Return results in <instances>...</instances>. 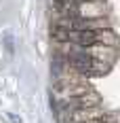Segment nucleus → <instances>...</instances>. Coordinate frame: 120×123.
<instances>
[{"mask_svg": "<svg viewBox=\"0 0 120 123\" xmlns=\"http://www.w3.org/2000/svg\"><path fill=\"white\" fill-rule=\"evenodd\" d=\"M4 40H6V49L13 53V36H11V34H6V38H4Z\"/></svg>", "mask_w": 120, "mask_h": 123, "instance_id": "1", "label": "nucleus"}, {"mask_svg": "<svg viewBox=\"0 0 120 123\" xmlns=\"http://www.w3.org/2000/svg\"><path fill=\"white\" fill-rule=\"evenodd\" d=\"M11 121H13V123H21V119H17L15 115H11Z\"/></svg>", "mask_w": 120, "mask_h": 123, "instance_id": "2", "label": "nucleus"}]
</instances>
